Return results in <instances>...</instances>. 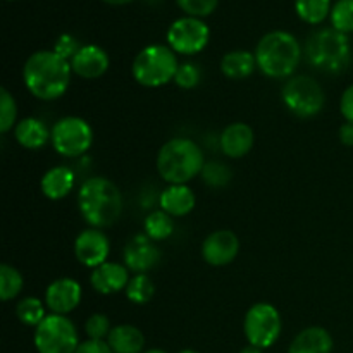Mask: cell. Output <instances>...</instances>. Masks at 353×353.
<instances>
[{"label": "cell", "mask_w": 353, "mask_h": 353, "mask_svg": "<svg viewBox=\"0 0 353 353\" xmlns=\"http://www.w3.org/2000/svg\"><path fill=\"white\" fill-rule=\"evenodd\" d=\"M71 62L55 50L34 52L23 68L24 86L34 99L43 102L61 99L71 85Z\"/></svg>", "instance_id": "obj_1"}, {"label": "cell", "mask_w": 353, "mask_h": 353, "mask_svg": "<svg viewBox=\"0 0 353 353\" xmlns=\"http://www.w3.org/2000/svg\"><path fill=\"white\" fill-rule=\"evenodd\" d=\"M78 209L86 224L97 230H105L121 219L124 209L123 193L110 179L93 176L79 186Z\"/></svg>", "instance_id": "obj_2"}, {"label": "cell", "mask_w": 353, "mask_h": 353, "mask_svg": "<svg viewBox=\"0 0 353 353\" xmlns=\"http://www.w3.org/2000/svg\"><path fill=\"white\" fill-rule=\"evenodd\" d=\"M257 68L268 78L288 79L302 62V45L292 33L283 30L271 31L259 40L255 48Z\"/></svg>", "instance_id": "obj_3"}, {"label": "cell", "mask_w": 353, "mask_h": 353, "mask_svg": "<svg viewBox=\"0 0 353 353\" xmlns=\"http://www.w3.org/2000/svg\"><path fill=\"white\" fill-rule=\"evenodd\" d=\"M205 155L200 145L190 138H171L157 154V172L169 185H188L202 174Z\"/></svg>", "instance_id": "obj_4"}, {"label": "cell", "mask_w": 353, "mask_h": 353, "mask_svg": "<svg viewBox=\"0 0 353 353\" xmlns=\"http://www.w3.org/2000/svg\"><path fill=\"white\" fill-rule=\"evenodd\" d=\"M307 62L314 69L326 74H340L347 71L352 62V45L348 34L334 28L314 31L303 48Z\"/></svg>", "instance_id": "obj_5"}, {"label": "cell", "mask_w": 353, "mask_h": 353, "mask_svg": "<svg viewBox=\"0 0 353 353\" xmlns=\"http://www.w3.org/2000/svg\"><path fill=\"white\" fill-rule=\"evenodd\" d=\"M178 68V54L168 45L154 43L138 52L131 64V72L138 85L145 88H161L174 81Z\"/></svg>", "instance_id": "obj_6"}, {"label": "cell", "mask_w": 353, "mask_h": 353, "mask_svg": "<svg viewBox=\"0 0 353 353\" xmlns=\"http://www.w3.org/2000/svg\"><path fill=\"white\" fill-rule=\"evenodd\" d=\"M281 100L293 116L310 119L324 109L326 93L312 76L299 74L286 79L281 90Z\"/></svg>", "instance_id": "obj_7"}, {"label": "cell", "mask_w": 353, "mask_h": 353, "mask_svg": "<svg viewBox=\"0 0 353 353\" xmlns=\"http://www.w3.org/2000/svg\"><path fill=\"white\" fill-rule=\"evenodd\" d=\"M33 343L38 353H76L79 334L68 316L48 314L34 327Z\"/></svg>", "instance_id": "obj_8"}, {"label": "cell", "mask_w": 353, "mask_h": 353, "mask_svg": "<svg viewBox=\"0 0 353 353\" xmlns=\"http://www.w3.org/2000/svg\"><path fill=\"white\" fill-rule=\"evenodd\" d=\"M283 330L281 314L272 303L257 302L247 310L243 319V333L248 345L269 348L279 340Z\"/></svg>", "instance_id": "obj_9"}, {"label": "cell", "mask_w": 353, "mask_h": 353, "mask_svg": "<svg viewBox=\"0 0 353 353\" xmlns=\"http://www.w3.org/2000/svg\"><path fill=\"white\" fill-rule=\"evenodd\" d=\"M52 147L59 155L78 159L90 150L93 143V130L88 121L79 116L61 117L52 128Z\"/></svg>", "instance_id": "obj_10"}, {"label": "cell", "mask_w": 353, "mask_h": 353, "mask_svg": "<svg viewBox=\"0 0 353 353\" xmlns=\"http://www.w3.org/2000/svg\"><path fill=\"white\" fill-rule=\"evenodd\" d=\"M168 47L179 55H195L207 47L210 40V30L200 17L185 16L176 19L169 26Z\"/></svg>", "instance_id": "obj_11"}, {"label": "cell", "mask_w": 353, "mask_h": 353, "mask_svg": "<svg viewBox=\"0 0 353 353\" xmlns=\"http://www.w3.org/2000/svg\"><path fill=\"white\" fill-rule=\"evenodd\" d=\"M162 252L145 233L134 234L123 252V264L134 274H147L161 262Z\"/></svg>", "instance_id": "obj_12"}, {"label": "cell", "mask_w": 353, "mask_h": 353, "mask_svg": "<svg viewBox=\"0 0 353 353\" xmlns=\"http://www.w3.org/2000/svg\"><path fill=\"white\" fill-rule=\"evenodd\" d=\"M110 254V240L102 230L90 228L81 231L74 240V255L85 268L95 269L105 264Z\"/></svg>", "instance_id": "obj_13"}, {"label": "cell", "mask_w": 353, "mask_h": 353, "mask_svg": "<svg viewBox=\"0 0 353 353\" xmlns=\"http://www.w3.org/2000/svg\"><path fill=\"white\" fill-rule=\"evenodd\" d=\"M240 254V240L231 230L212 231L202 243V259L212 268L231 264Z\"/></svg>", "instance_id": "obj_14"}, {"label": "cell", "mask_w": 353, "mask_h": 353, "mask_svg": "<svg viewBox=\"0 0 353 353\" xmlns=\"http://www.w3.org/2000/svg\"><path fill=\"white\" fill-rule=\"evenodd\" d=\"M83 288L76 279L59 278L52 281L45 290V305L52 314L68 316L79 305Z\"/></svg>", "instance_id": "obj_15"}, {"label": "cell", "mask_w": 353, "mask_h": 353, "mask_svg": "<svg viewBox=\"0 0 353 353\" xmlns=\"http://www.w3.org/2000/svg\"><path fill=\"white\" fill-rule=\"evenodd\" d=\"M71 69L83 79H97L107 72L110 65L109 54L99 45H81L74 57L71 59Z\"/></svg>", "instance_id": "obj_16"}, {"label": "cell", "mask_w": 353, "mask_h": 353, "mask_svg": "<svg viewBox=\"0 0 353 353\" xmlns=\"http://www.w3.org/2000/svg\"><path fill=\"white\" fill-rule=\"evenodd\" d=\"M130 279V269L126 265L107 261L105 264L92 269L90 285L100 295H114L126 290Z\"/></svg>", "instance_id": "obj_17"}, {"label": "cell", "mask_w": 353, "mask_h": 353, "mask_svg": "<svg viewBox=\"0 0 353 353\" xmlns=\"http://www.w3.org/2000/svg\"><path fill=\"white\" fill-rule=\"evenodd\" d=\"M255 143L254 130L247 123H231L219 137L221 150L230 159H241L250 154Z\"/></svg>", "instance_id": "obj_18"}, {"label": "cell", "mask_w": 353, "mask_h": 353, "mask_svg": "<svg viewBox=\"0 0 353 353\" xmlns=\"http://www.w3.org/2000/svg\"><path fill=\"white\" fill-rule=\"evenodd\" d=\"M196 196L188 185H169L159 195V207L171 217H185L195 209Z\"/></svg>", "instance_id": "obj_19"}, {"label": "cell", "mask_w": 353, "mask_h": 353, "mask_svg": "<svg viewBox=\"0 0 353 353\" xmlns=\"http://www.w3.org/2000/svg\"><path fill=\"white\" fill-rule=\"evenodd\" d=\"M333 345L330 331L321 326H310L293 338L288 353H331Z\"/></svg>", "instance_id": "obj_20"}, {"label": "cell", "mask_w": 353, "mask_h": 353, "mask_svg": "<svg viewBox=\"0 0 353 353\" xmlns=\"http://www.w3.org/2000/svg\"><path fill=\"white\" fill-rule=\"evenodd\" d=\"M74 181L76 176L72 169L68 165H55L41 176L40 188L48 200H62L72 192Z\"/></svg>", "instance_id": "obj_21"}, {"label": "cell", "mask_w": 353, "mask_h": 353, "mask_svg": "<svg viewBox=\"0 0 353 353\" xmlns=\"http://www.w3.org/2000/svg\"><path fill=\"white\" fill-rule=\"evenodd\" d=\"M14 138L26 150H38L52 138V131L38 117H24L14 128Z\"/></svg>", "instance_id": "obj_22"}, {"label": "cell", "mask_w": 353, "mask_h": 353, "mask_svg": "<svg viewBox=\"0 0 353 353\" xmlns=\"http://www.w3.org/2000/svg\"><path fill=\"white\" fill-rule=\"evenodd\" d=\"M107 343L114 353H143L145 336L133 324H117L110 330Z\"/></svg>", "instance_id": "obj_23"}, {"label": "cell", "mask_w": 353, "mask_h": 353, "mask_svg": "<svg viewBox=\"0 0 353 353\" xmlns=\"http://www.w3.org/2000/svg\"><path fill=\"white\" fill-rule=\"evenodd\" d=\"M255 69H257V59L255 54L248 50H231L221 59V72L233 81L248 78L254 74Z\"/></svg>", "instance_id": "obj_24"}, {"label": "cell", "mask_w": 353, "mask_h": 353, "mask_svg": "<svg viewBox=\"0 0 353 353\" xmlns=\"http://www.w3.org/2000/svg\"><path fill=\"white\" fill-rule=\"evenodd\" d=\"M143 231L150 240L154 241H164L171 238L174 233V217L169 216L162 209L152 210L143 223Z\"/></svg>", "instance_id": "obj_25"}, {"label": "cell", "mask_w": 353, "mask_h": 353, "mask_svg": "<svg viewBox=\"0 0 353 353\" xmlns=\"http://www.w3.org/2000/svg\"><path fill=\"white\" fill-rule=\"evenodd\" d=\"M331 0H295V10L302 21L309 24H321L331 16Z\"/></svg>", "instance_id": "obj_26"}, {"label": "cell", "mask_w": 353, "mask_h": 353, "mask_svg": "<svg viewBox=\"0 0 353 353\" xmlns=\"http://www.w3.org/2000/svg\"><path fill=\"white\" fill-rule=\"evenodd\" d=\"M124 293H126V299L131 303H134V305H145L154 296L155 285L148 274H134L130 279V283H128Z\"/></svg>", "instance_id": "obj_27"}, {"label": "cell", "mask_w": 353, "mask_h": 353, "mask_svg": "<svg viewBox=\"0 0 353 353\" xmlns=\"http://www.w3.org/2000/svg\"><path fill=\"white\" fill-rule=\"evenodd\" d=\"M23 274L14 265H0V300L2 302H10V300L16 299L23 292Z\"/></svg>", "instance_id": "obj_28"}, {"label": "cell", "mask_w": 353, "mask_h": 353, "mask_svg": "<svg viewBox=\"0 0 353 353\" xmlns=\"http://www.w3.org/2000/svg\"><path fill=\"white\" fill-rule=\"evenodd\" d=\"M16 316L24 326L37 327L47 317V314H45V305L40 299H37V296H26L21 302H17Z\"/></svg>", "instance_id": "obj_29"}, {"label": "cell", "mask_w": 353, "mask_h": 353, "mask_svg": "<svg viewBox=\"0 0 353 353\" xmlns=\"http://www.w3.org/2000/svg\"><path fill=\"white\" fill-rule=\"evenodd\" d=\"M331 24L340 33H353V0H338L331 9Z\"/></svg>", "instance_id": "obj_30"}, {"label": "cell", "mask_w": 353, "mask_h": 353, "mask_svg": "<svg viewBox=\"0 0 353 353\" xmlns=\"http://www.w3.org/2000/svg\"><path fill=\"white\" fill-rule=\"evenodd\" d=\"M17 103L7 88L0 90V133L7 134L17 124Z\"/></svg>", "instance_id": "obj_31"}, {"label": "cell", "mask_w": 353, "mask_h": 353, "mask_svg": "<svg viewBox=\"0 0 353 353\" xmlns=\"http://www.w3.org/2000/svg\"><path fill=\"white\" fill-rule=\"evenodd\" d=\"M202 179L207 186L210 188H224L228 183L233 178V172L228 168L226 164H221V162H205L202 171Z\"/></svg>", "instance_id": "obj_32"}, {"label": "cell", "mask_w": 353, "mask_h": 353, "mask_svg": "<svg viewBox=\"0 0 353 353\" xmlns=\"http://www.w3.org/2000/svg\"><path fill=\"white\" fill-rule=\"evenodd\" d=\"M112 327L105 314H92L85 323V333L88 334V340H103L109 338Z\"/></svg>", "instance_id": "obj_33"}, {"label": "cell", "mask_w": 353, "mask_h": 353, "mask_svg": "<svg viewBox=\"0 0 353 353\" xmlns=\"http://www.w3.org/2000/svg\"><path fill=\"white\" fill-rule=\"evenodd\" d=\"M202 81V71L196 64L193 62H185V64H179L178 72H176L174 83L183 90H192L195 86H199V83Z\"/></svg>", "instance_id": "obj_34"}, {"label": "cell", "mask_w": 353, "mask_h": 353, "mask_svg": "<svg viewBox=\"0 0 353 353\" xmlns=\"http://www.w3.org/2000/svg\"><path fill=\"white\" fill-rule=\"evenodd\" d=\"M179 9L192 17H207L216 10L219 0H176Z\"/></svg>", "instance_id": "obj_35"}, {"label": "cell", "mask_w": 353, "mask_h": 353, "mask_svg": "<svg viewBox=\"0 0 353 353\" xmlns=\"http://www.w3.org/2000/svg\"><path fill=\"white\" fill-rule=\"evenodd\" d=\"M79 48H81V45L78 43V40H76L72 34H68V33L61 34V37H59V40L55 41V45H54V50L57 52L61 57L68 59V61H71V59L74 57L76 52H78Z\"/></svg>", "instance_id": "obj_36"}, {"label": "cell", "mask_w": 353, "mask_h": 353, "mask_svg": "<svg viewBox=\"0 0 353 353\" xmlns=\"http://www.w3.org/2000/svg\"><path fill=\"white\" fill-rule=\"evenodd\" d=\"M340 112L347 123H353V83L341 93Z\"/></svg>", "instance_id": "obj_37"}, {"label": "cell", "mask_w": 353, "mask_h": 353, "mask_svg": "<svg viewBox=\"0 0 353 353\" xmlns=\"http://www.w3.org/2000/svg\"><path fill=\"white\" fill-rule=\"evenodd\" d=\"M76 353H114L105 340H86L79 343Z\"/></svg>", "instance_id": "obj_38"}, {"label": "cell", "mask_w": 353, "mask_h": 353, "mask_svg": "<svg viewBox=\"0 0 353 353\" xmlns=\"http://www.w3.org/2000/svg\"><path fill=\"white\" fill-rule=\"evenodd\" d=\"M338 138H340L341 145H345V147H353V123L341 124L340 131H338Z\"/></svg>", "instance_id": "obj_39"}, {"label": "cell", "mask_w": 353, "mask_h": 353, "mask_svg": "<svg viewBox=\"0 0 353 353\" xmlns=\"http://www.w3.org/2000/svg\"><path fill=\"white\" fill-rule=\"evenodd\" d=\"M240 353H262V348L254 347V345H248V347H245Z\"/></svg>", "instance_id": "obj_40"}, {"label": "cell", "mask_w": 353, "mask_h": 353, "mask_svg": "<svg viewBox=\"0 0 353 353\" xmlns=\"http://www.w3.org/2000/svg\"><path fill=\"white\" fill-rule=\"evenodd\" d=\"M102 2L110 3V6H124V3H130L133 0H102Z\"/></svg>", "instance_id": "obj_41"}, {"label": "cell", "mask_w": 353, "mask_h": 353, "mask_svg": "<svg viewBox=\"0 0 353 353\" xmlns=\"http://www.w3.org/2000/svg\"><path fill=\"white\" fill-rule=\"evenodd\" d=\"M143 353H165V352L161 350V348H150V350H145Z\"/></svg>", "instance_id": "obj_42"}, {"label": "cell", "mask_w": 353, "mask_h": 353, "mask_svg": "<svg viewBox=\"0 0 353 353\" xmlns=\"http://www.w3.org/2000/svg\"><path fill=\"white\" fill-rule=\"evenodd\" d=\"M179 353H200V352H196V350H190V348H188V350H181Z\"/></svg>", "instance_id": "obj_43"}, {"label": "cell", "mask_w": 353, "mask_h": 353, "mask_svg": "<svg viewBox=\"0 0 353 353\" xmlns=\"http://www.w3.org/2000/svg\"><path fill=\"white\" fill-rule=\"evenodd\" d=\"M9 2H12V0H9Z\"/></svg>", "instance_id": "obj_44"}]
</instances>
